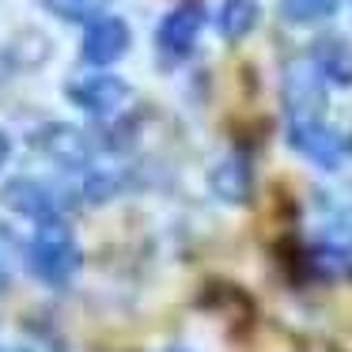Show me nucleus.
<instances>
[{
  "instance_id": "4468645a",
  "label": "nucleus",
  "mask_w": 352,
  "mask_h": 352,
  "mask_svg": "<svg viewBox=\"0 0 352 352\" xmlns=\"http://www.w3.org/2000/svg\"><path fill=\"white\" fill-rule=\"evenodd\" d=\"M118 193V175H110V170H91V175L84 178V197L91 201V205H102V201H110Z\"/></svg>"
},
{
  "instance_id": "7ed1b4c3",
  "label": "nucleus",
  "mask_w": 352,
  "mask_h": 352,
  "mask_svg": "<svg viewBox=\"0 0 352 352\" xmlns=\"http://www.w3.org/2000/svg\"><path fill=\"white\" fill-rule=\"evenodd\" d=\"M322 72L318 65L307 61H292L284 69V110L288 122H303V118H322L326 110V87H322Z\"/></svg>"
},
{
  "instance_id": "f03ea898",
  "label": "nucleus",
  "mask_w": 352,
  "mask_h": 352,
  "mask_svg": "<svg viewBox=\"0 0 352 352\" xmlns=\"http://www.w3.org/2000/svg\"><path fill=\"white\" fill-rule=\"evenodd\" d=\"M31 144H34V152H42L50 163H57V167H65V170L91 167V155H95L87 133L76 129V125H65V122H50V125H42V129H34Z\"/></svg>"
},
{
  "instance_id": "39448f33",
  "label": "nucleus",
  "mask_w": 352,
  "mask_h": 352,
  "mask_svg": "<svg viewBox=\"0 0 352 352\" xmlns=\"http://www.w3.org/2000/svg\"><path fill=\"white\" fill-rule=\"evenodd\" d=\"M288 144L303 155L307 163L322 170H337L344 160V140L329 129L322 118H303V122H288Z\"/></svg>"
},
{
  "instance_id": "ddd939ff",
  "label": "nucleus",
  "mask_w": 352,
  "mask_h": 352,
  "mask_svg": "<svg viewBox=\"0 0 352 352\" xmlns=\"http://www.w3.org/2000/svg\"><path fill=\"white\" fill-rule=\"evenodd\" d=\"M337 8H341V0H280V16L299 27L322 23V19L337 16Z\"/></svg>"
},
{
  "instance_id": "9d476101",
  "label": "nucleus",
  "mask_w": 352,
  "mask_h": 352,
  "mask_svg": "<svg viewBox=\"0 0 352 352\" xmlns=\"http://www.w3.org/2000/svg\"><path fill=\"white\" fill-rule=\"evenodd\" d=\"M311 61L318 65V72L337 87H352V38L344 34H326L314 42Z\"/></svg>"
},
{
  "instance_id": "dca6fc26",
  "label": "nucleus",
  "mask_w": 352,
  "mask_h": 352,
  "mask_svg": "<svg viewBox=\"0 0 352 352\" xmlns=\"http://www.w3.org/2000/svg\"><path fill=\"white\" fill-rule=\"evenodd\" d=\"M8 284H12V273H8V265H4V261H0V296H4V292H8Z\"/></svg>"
},
{
  "instance_id": "0eeeda50",
  "label": "nucleus",
  "mask_w": 352,
  "mask_h": 352,
  "mask_svg": "<svg viewBox=\"0 0 352 352\" xmlns=\"http://www.w3.org/2000/svg\"><path fill=\"white\" fill-rule=\"evenodd\" d=\"M133 46V31L122 16H99L87 23L84 38H80V57L95 69H107V65L122 61Z\"/></svg>"
},
{
  "instance_id": "6e6552de",
  "label": "nucleus",
  "mask_w": 352,
  "mask_h": 352,
  "mask_svg": "<svg viewBox=\"0 0 352 352\" xmlns=\"http://www.w3.org/2000/svg\"><path fill=\"white\" fill-rule=\"evenodd\" d=\"M201 27H205V8L193 4V0H186V4H178V8H170L167 16H163L160 31H155V46H160L163 57L182 61V57H190L193 46H197Z\"/></svg>"
},
{
  "instance_id": "f8f14e48",
  "label": "nucleus",
  "mask_w": 352,
  "mask_h": 352,
  "mask_svg": "<svg viewBox=\"0 0 352 352\" xmlns=\"http://www.w3.org/2000/svg\"><path fill=\"white\" fill-rule=\"evenodd\" d=\"M42 8L61 23H91V19L107 16L110 0H42Z\"/></svg>"
},
{
  "instance_id": "9b49d317",
  "label": "nucleus",
  "mask_w": 352,
  "mask_h": 352,
  "mask_svg": "<svg viewBox=\"0 0 352 352\" xmlns=\"http://www.w3.org/2000/svg\"><path fill=\"white\" fill-rule=\"evenodd\" d=\"M261 19V4L258 0H223L220 4V16H216V27L228 42H239L258 27Z\"/></svg>"
},
{
  "instance_id": "1a4fd4ad",
  "label": "nucleus",
  "mask_w": 352,
  "mask_h": 352,
  "mask_svg": "<svg viewBox=\"0 0 352 352\" xmlns=\"http://www.w3.org/2000/svg\"><path fill=\"white\" fill-rule=\"evenodd\" d=\"M208 190L223 201V205H246L254 193V170L246 163V155L231 152L208 170Z\"/></svg>"
},
{
  "instance_id": "20e7f679",
  "label": "nucleus",
  "mask_w": 352,
  "mask_h": 352,
  "mask_svg": "<svg viewBox=\"0 0 352 352\" xmlns=\"http://www.w3.org/2000/svg\"><path fill=\"white\" fill-rule=\"evenodd\" d=\"M0 205L34 223H46V220H61L65 201H61V193L50 190L38 178H8L0 186Z\"/></svg>"
},
{
  "instance_id": "423d86ee",
  "label": "nucleus",
  "mask_w": 352,
  "mask_h": 352,
  "mask_svg": "<svg viewBox=\"0 0 352 352\" xmlns=\"http://www.w3.org/2000/svg\"><path fill=\"white\" fill-rule=\"evenodd\" d=\"M65 95H69L72 107L87 110V114H95V118H110L129 102L133 91L122 76H114V72H95V76L72 80V84L65 87Z\"/></svg>"
},
{
  "instance_id": "f257e3e1",
  "label": "nucleus",
  "mask_w": 352,
  "mask_h": 352,
  "mask_svg": "<svg viewBox=\"0 0 352 352\" xmlns=\"http://www.w3.org/2000/svg\"><path fill=\"white\" fill-rule=\"evenodd\" d=\"M27 273L34 276V280L50 284V288H61V284H69L72 276H76L80 269V243L72 239V231L65 228L61 220H46L38 223V231H34V239L27 243Z\"/></svg>"
},
{
  "instance_id": "f3484780",
  "label": "nucleus",
  "mask_w": 352,
  "mask_h": 352,
  "mask_svg": "<svg viewBox=\"0 0 352 352\" xmlns=\"http://www.w3.org/2000/svg\"><path fill=\"white\" fill-rule=\"evenodd\" d=\"M170 352H186V349H170Z\"/></svg>"
},
{
  "instance_id": "2eb2a0df",
  "label": "nucleus",
  "mask_w": 352,
  "mask_h": 352,
  "mask_svg": "<svg viewBox=\"0 0 352 352\" xmlns=\"http://www.w3.org/2000/svg\"><path fill=\"white\" fill-rule=\"evenodd\" d=\"M8 155H12V140H8V133L0 129V167L8 163Z\"/></svg>"
}]
</instances>
